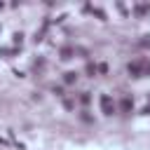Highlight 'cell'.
Instances as JSON below:
<instances>
[{
  "instance_id": "obj_1",
  "label": "cell",
  "mask_w": 150,
  "mask_h": 150,
  "mask_svg": "<svg viewBox=\"0 0 150 150\" xmlns=\"http://www.w3.org/2000/svg\"><path fill=\"white\" fill-rule=\"evenodd\" d=\"M101 110H103V115H112V112H115V103H112V99L108 94L101 96Z\"/></svg>"
},
{
  "instance_id": "obj_2",
  "label": "cell",
  "mask_w": 150,
  "mask_h": 150,
  "mask_svg": "<svg viewBox=\"0 0 150 150\" xmlns=\"http://www.w3.org/2000/svg\"><path fill=\"white\" fill-rule=\"evenodd\" d=\"M129 73L134 75V78H138V73H141V66H138V63H129Z\"/></svg>"
},
{
  "instance_id": "obj_3",
  "label": "cell",
  "mask_w": 150,
  "mask_h": 150,
  "mask_svg": "<svg viewBox=\"0 0 150 150\" xmlns=\"http://www.w3.org/2000/svg\"><path fill=\"white\" fill-rule=\"evenodd\" d=\"M131 108H134V101H131V99H124V101H122V110H124V112H129Z\"/></svg>"
},
{
  "instance_id": "obj_4",
  "label": "cell",
  "mask_w": 150,
  "mask_h": 150,
  "mask_svg": "<svg viewBox=\"0 0 150 150\" xmlns=\"http://www.w3.org/2000/svg\"><path fill=\"white\" fill-rule=\"evenodd\" d=\"M150 12V5H136V14H145Z\"/></svg>"
},
{
  "instance_id": "obj_5",
  "label": "cell",
  "mask_w": 150,
  "mask_h": 150,
  "mask_svg": "<svg viewBox=\"0 0 150 150\" xmlns=\"http://www.w3.org/2000/svg\"><path fill=\"white\" fill-rule=\"evenodd\" d=\"M75 78H78V75H75V73H66V78H63V80H66L68 85H73V82H75Z\"/></svg>"
},
{
  "instance_id": "obj_6",
  "label": "cell",
  "mask_w": 150,
  "mask_h": 150,
  "mask_svg": "<svg viewBox=\"0 0 150 150\" xmlns=\"http://www.w3.org/2000/svg\"><path fill=\"white\" fill-rule=\"evenodd\" d=\"M70 54H73L70 49H63V52H61V59H70Z\"/></svg>"
},
{
  "instance_id": "obj_7",
  "label": "cell",
  "mask_w": 150,
  "mask_h": 150,
  "mask_svg": "<svg viewBox=\"0 0 150 150\" xmlns=\"http://www.w3.org/2000/svg\"><path fill=\"white\" fill-rule=\"evenodd\" d=\"M148 73H150V66H148Z\"/></svg>"
}]
</instances>
